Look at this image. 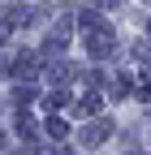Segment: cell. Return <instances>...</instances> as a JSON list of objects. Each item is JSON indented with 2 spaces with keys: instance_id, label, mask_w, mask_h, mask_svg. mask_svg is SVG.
<instances>
[{
  "instance_id": "obj_9",
  "label": "cell",
  "mask_w": 151,
  "mask_h": 155,
  "mask_svg": "<svg viewBox=\"0 0 151 155\" xmlns=\"http://www.w3.org/2000/svg\"><path fill=\"white\" fill-rule=\"evenodd\" d=\"M147 30H151V26H147Z\"/></svg>"
},
{
  "instance_id": "obj_4",
  "label": "cell",
  "mask_w": 151,
  "mask_h": 155,
  "mask_svg": "<svg viewBox=\"0 0 151 155\" xmlns=\"http://www.w3.org/2000/svg\"><path fill=\"white\" fill-rule=\"evenodd\" d=\"M26 17H30V13H26V5H9V9H5V26H22Z\"/></svg>"
},
{
  "instance_id": "obj_6",
  "label": "cell",
  "mask_w": 151,
  "mask_h": 155,
  "mask_svg": "<svg viewBox=\"0 0 151 155\" xmlns=\"http://www.w3.org/2000/svg\"><path fill=\"white\" fill-rule=\"evenodd\" d=\"M48 138L61 142V138H65V121H48Z\"/></svg>"
},
{
  "instance_id": "obj_2",
  "label": "cell",
  "mask_w": 151,
  "mask_h": 155,
  "mask_svg": "<svg viewBox=\"0 0 151 155\" xmlns=\"http://www.w3.org/2000/svg\"><path fill=\"white\" fill-rule=\"evenodd\" d=\"M48 78L61 86V82H69V78H73V65H69V61H56V65H48Z\"/></svg>"
},
{
  "instance_id": "obj_5",
  "label": "cell",
  "mask_w": 151,
  "mask_h": 155,
  "mask_svg": "<svg viewBox=\"0 0 151 155\" xmlns=\"http://www.w3.org/2000/svg\"><path fill=\"white\" fill-rule=\"evenodd\" d=\"M43 104H48V112H61V108H65V104H69V95H65V91H61V86H56V91H52V95H48V99H43Z\"/></svg>"
},
{
  "instance_id": "obj_3",
  "label": "cell",
  "mask_w": 151,
  "mask_h": 155,
  "mask_svg": "<svg viewBox=\"0 0 151 155\" xmlns=\"http://www.w3.org/2000/svg\"><path fill=\"white\" fill-rule=\"evenodd\" d=\"M99 108H104V99H99L95 91H91V95H82V99H78V112H82V116H99Z\"/></svg>"
},
{
  "instance_id": "obj_8",
  "label": "cell",
  "mask_w": 151,
  "mask_h": 155,
  "mask_svg": "<svg viewBox=\"0 0 151 155\" xmlns=\"http://www.w3.org/2000/svg\"><path fill=\"white\" fill-rule=\"evenodd\" d=\"M56 155H69V151H56Z\"/></svg>"
},
{
  "instance_id": "obj_7",
  "label": "cell",
  "mask_w": 151,
  "mask_h": 155,
  "mask_svg": "<svg viewBox=\"0 0 151 155\" xmlns=\"http://www.w3.org/2000/svg\"><path fill=\"white\" fill-rule=\"evenodd\" d=\"M0 147H5V134H0Z\"/></svg>"
},
{
  "instance_id": "obj_1",
  "label": "cell",
  "mask_w": 151,
  "mask_h": 155,
  "mask_svg": "<svg viewBox=\"0 0 151 155\" xmlns=\"http://www.w3.org/2000/svg\"><path fill=\"white\" fill-rule=\"evenodd\" d=\"M108 134H112V125H108V121H91V125L82 129V138H78V142H82V147H99Z\"/></svg>"
}]
</instances>
